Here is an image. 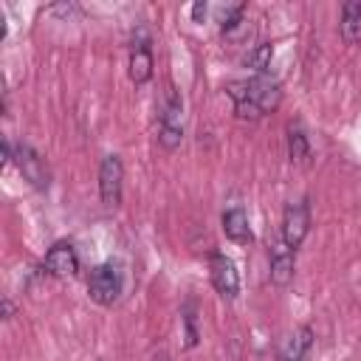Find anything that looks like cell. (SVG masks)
<instances>
[{
    "label": "cell",
    "mask_w": 361,
    "mask_h": 361,
    "mask_svg": "<svg viewBox=\"0 0 361 361\" xmlns=\"http://www.w3.org/2000/svg\"><path fill=\"white\" fill-rule=\"evenodd\" d=\"M226 96L234 104V116L237 118H248L257 121L265 113L276 110L282 102V85L279 79L268 76V73H254L248 79H234L226 85Z\"/></svg>",
    "instance_id": "cell-1"
},
{
    "label": "cell",
    "mask_w": 361,
    "mask_h": 361,
    "mask_svg": "<svg viewBox=\"0 0 361 361\" xmlns=\"http://www.w3.org/2000/svg\"><path fill=\"white\" fill-rule=\"evenodd\" d=\"M121 290H124V274H121L118 262H102V265H96L90 271V276H87V296L96 305H102V307L116 305Z\"/></svg>",
    "instance_id": "cell-2"
},
{
    "label": "cell",
    "mask_w": 361,
    "mask_h": 361,
    "mask_svg": "<svg viewBox=\"0 0 361 361\" xmlns=\"http://www.w3.org/2000/svg\"><path fill=\"white\" fill-rule=\"evenodd\" d=\"M158 141L166 152L178 149L183 141V102L178 96V90L169 85L164 93V104H161V127H158Z\"/></svg>",
    "instance_id": "cell-3"
},
{
    "label": "cell",
    "mask_w": 361,
    "mask_h": 361,
    "mask_svg": "<svg viewBox=\"0 0 361 361\" xmlns=\"http://www.w3.org/2000/svg\"><path fill=\"white\" fill-rule=\"evenodd\" d=\"M14 164H17L20 175H23L37 192H45V189L51 186V169H48L45 158H42L28 141L14 144Z\"/></svg>",
    "instance_id": "cell-4"
},
{
    "label": "cell",
    "mask_w": 361,
    "mask_h": 361,
    "mask_svg": "<svg viewBox=\"0 0 361 361\" xmlns=\"http://www.w3.org/2000/svg\"><path fill=\"white\" fill-rule=\"evenodd\" d=\"M209 279L214 285V290L223 296V299H237L240 293V271L234 265V259L223 251H214L209 257Z\"/></svg>",
    "instance_id": "cell-5"
},
{
    "label": "cell",
    "mask_w": 361,
    "mask_h": 361,
    "mask_svg": "<svg viewBox=\"0 0 361 361\" xmlns=\"http://www.w3.org/2000/svg\"><path fill=\"white\" fill-rule=\"evenodd\" d=\"M121 189H124V164L118 155H104L99 166V195L102 203L116 209L121 206Z\"/></svg>",
    "instance_id": "cell-6"
},
{
    "label": "cell",
    "mask_w": 361,
    "mask_h": 361,
    "mask_svg": "<svg viewBox=\"0 0 361 361\" xmlns=\"http://www.w3.org/2000/svg\"><path fill=\"white\" fill-rule=\"evenodd\" d=\"M307 231H310V206L305 200L288 203L285 206V214H282V231H279V237L285 240V245L296 251L305 243Z\"/></svg>",
    "instance_id": "cell-7"
},
{
    "label": "cell",
    "mask_w": 361,
    "mask_h": 361,
    "mask_svg": "<svg viewBox=\"0 0 361 361\" xmlns=\"http://www.w3.org/2000/svg\"><path fill=\"white\" fill-rule=\"evenodd\" d=\"M42 271L56 279H73L79 274V254H76L73 243H68V240L54 243L42 259Z\"/></svg>",
    "instance_id": "cell-8"
},
{
    "label": "cell",
    "mask_w": 361,
    "mask_h": 361,
    "mask_svg": "<svg viewBox=\"0 0 361 361\" xmlns=\"http://www.w3.org/2000/svg\"><path fill=\"white\" fill-rule=\"evenodd\" d=\"M296 271V251L285 245L282 237H276V243L271 245V282L276 288H285L293 279Z\"/></svg>",
    "instance_id": "cell-9"
},
{
    "label": "cell",
    "mask_w": 361,
    "mask_h": 361,
    "mask_svg": "<svg viewBox=\"0 0 361 361\" xmlns=\"http://www.w3.org/2000/svg\"><path fill=\"white\" fill-rule=\"evenodd\" d=\"M152 68H155V59H152V48L149 42L141 37L133 42L130 48V62H127V73L133 79V85H147L152 79Z\"/></svg>",
    "instance_id": "cell-10"
},
{
    "label": "cell",
    "mask_w": 361,
    "mask_h": 361,
    "mask_svg": "<svg viewBox=\"0 0 361 361\" xmlns=\"http://www.w3.org/2000/svg\"><path fill=\"white\" fill-rule=\"evenodd\" d=\"M220 223H223V234H226L231 243H237V245H251V243H254V231H251V226H248V214H245L240 206L226 209L223 217H220Z\"/></svg>",
    "instance_id": "cell-11"
},
{
    "label": "cell",
    "mask_w": 361,
    "mask_h": 361,
    "mask_svg": "<svg viewBox=\"0 0 361 361\" xmlns=\"http://www.w3.org/2000/svg\"><path fill=\"white\" fill-rule=\"evenodd\" d=\"M310 347H313V330H310L307 324H302V327H296V330L282 341L276 361H305V355L310 353Z\"/></svg>",
    "instance_id": "cell-12"
},
{
    "label": "cell",
    "mask_w": 361,
    "mask_h": 361,
    "mask_svg": "<svg viewBox=\"0 0 361 361\" xmlns=\"http://www.w3.org/2000/svg\"><path fill=\"white\" fill-rule=\"evenodd\" d=\"M338 28H341V39L347 45L361 42V3L350 0V3L341 6V23H338Z\"/></svg>",
    "instance_id": "cell-13"
},
{
    "label": "cell",
    "mask_w": 361,
    "mask_h": 361,
    "mask_svg": "<svg viewBox=\"0 0 361 361\" xmlns=\"http://www.w3.org/2000/svg\"><path fill=\"white\" fill-rule=\"evenodd\" d=\"M288 158L296 164H307V158H310V138L299 121H293L288 127Z\"/></svg>",
    "instance_id": "cell-14"
},
{
    "label": "cell",
    "mask_w": 361,
    "mask_h": 361,
    "mask_svg": "<svg viewBox=\"0 0 361 361\" xmlns=\"http://www.w3.org/2000/svg\"><path fill=\"white\" fill-rule=\"evenodd\" d=\"M271 56H274V45L271 42H259L245 54V68H251L254 73H265L268 65H271Z\"/></svg>",
    "instance_id": "cell-15"
},
{
    "label": "cell",
    "mask_w": 361,
    "mask_h": 361,
    "mask_svg": "<svg viewBox=\"0 0 361 361\" xmlns=\"http://www.w3.org/2000/svg\"><path fill=\"white\" fill-rule=\"evenodd\" d=\"M180 319H183V327H186V333H183V338H186V347H195L200 336H197V313H195V305H192V302L183 307Z\"/></svg>",
    "instance_id": "cell-16"
},
{
    "label": "cell",
    "mask_w": 361,
    "mask_h": 361,
    "mask_svg": "<svg viewBox=\"0 0 361 361\" xmlns=\"http://www.w3.org/2000/svg\"><path fill=\"white\" fill-rule=\"evenodd\" d=\"M209 8H212L209 3H195V6H192V14H195V20L200 23V20H203V17L209 14Z\"/></svg>",
    "instance_id": "cell-17"
},
{
    "label": "cell",
    "mask_w": 361,
    "mask_h": 361,
    "mask_svg": "<svg viewBox=\"0 0 361 361\" xmlns=\"http://www.w3.org/2000/svg\"><path fill=\"white\" fill-rule=\"evenodd\" d=\"M11 316H14V307H11V302H8V299H3V319L8 322Z\"/></svg>",
    "instance_id": "cell-18"
}]
</instances>
